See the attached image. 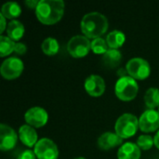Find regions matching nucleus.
Listing matches in <instances>:
<instances>
[{
    "label": "nucleus",
    "instance_id": "1",
    "mask_svg": "<svg viewBox=\"0 0 159 159\" xmlns=\"http://www.w3.org/2000/svg\"><path fill=\"white\" fill-rule=\"evenodd\" d=\"M64 13V2L62 0H40L35 8L37 20L45 25H52L59 22Z\"/></svg>",
    "mask_w": 159,
    "mask_h": 159
},
{
    "label": "nucleus",
    "instance_id": "2",
    "mask_svg": "<svg viewBox=\"0 0 159 159\" xmlns=\"http://www.w3.org/2000/svg\"><path fill=\"white\" fill-rule=\"evenodd\" d=\"M107 18L100 12H89L86 14L80 23V28L85 36L89 39L101 37L108 29Z\"/></svg>",
    "mask_w": 159,
    "mask_h": 159
},
{
    "label": "nucleus",
    "instance_id": "3",
    "mask_svg": "<svg viewBox=\"0 0 159 159\" xmlns=\"http://www.w3.org/2000/svg\"><path fill=\"white\" fill-rule=\"evenodd\" d=\"M138 83L129 75L119 77L115 86L116 97L123 102H130L134 100L138 94Z\"/></svg>",
    "mask_w": 159,
    "mask_h": 159
},
{
    "label": "nucleus",
    "instance_id": "4",
    "mask_svg": "<svg viewBox=\"0 0 159 159\" xmlns=\"http://www.w3.org/2000/svg\"><path fill=\"white\" fill-rule=\"evenodd\" d=\"M139 129V119L132 114H124L116 122V133L122 139L134 136Z\"/></svg>",
    "mask_w": 159,
    "mask_h": 159
},
{
    "label": "nucleus",
    "instance_id": "5",
    "mask_svg": "<svg viewBox=\"0 0 159 159\" xmlns=\"http://www.w3.org/2000/svg\"><path fill=\"white\" fill-rule=\"evenodd\" d=\"M126 71L135 80H144L151 73L149 62L143 58H132L126 65Z\"/></svg>",
    "mask_w": 159,
    "mask_h": 159
},
{
    "label": "nucleus",
    "instance_id": "6",
    "mask_svg": "<svg viewBox=\"0 0 159 159\" xmlns=\"http://www.w3.org/2000/svg\"><path fill=\"white\" fill-rule=\"evenodd\" d=\"M90 49L91 42L87 36L81 34L73 36L67 44V50L69 54L76 59L87 56Z\"/></svg>",
    "mask_w": 159,
    "mask_h": 159
},
{
    "label": "nucleus",
    "instance_id": "7",
    "mask_svg": "<svg viewBox=\"0 0 159 159\" xmlns=\"http://www.w3.org/2000/svg\"><path fill=\"white\" fill-rule=\"evenodd\" d=\"M34 152L38 159H58L59 149L56 143L48 138H43L37 142Z\"/></svg>",
    "mask_w": 159,
    "mask_h": 159
},
{
    "label": "nucleus",
    "instance_id": "8",
    "mask_svg": "<svg viewBox=\"0 0 159 159\" xmlns=\"http://www.w3.org/2000/svg\"><path fill=\"white\" fill-rule=\"evenodd\" d=\"M23 68L24 65L20 59L17 57H11L3 61L0 72L4 78L7 80H12L18 78L21 75Z\"/></svg>",
    "mask_w": 159,
    "mask_h": 159
},
{
    "label": "nucleus",
    "instance_id": "9",
    "mask_svg": "<svg viewBox=\"0 0 159 159\" xmlns=\"http://www.w3.org/2000/svg\"><path fill=\"white\" fill-rule=\"evenodd\" d=\"M24 119L27 125L38 129L44 127L48 123V115L42 107H32L25 113Z\"/></svg>",
    "mask_w": 159,
    "mask_h": 159
},
{
    "label": "nucleus",
    "instance_id": "10",
    "mask_svg": "<svg viewBox=\"0 0 159 159\" xmlns=\"http://www.w3.org/2000/svg\"><path fill=\"white\" fill-rule=\"evenodd\" d=\"M139 129L145 133L154 132L159 129V112L146 110L139 118Z\"/></svg>",
    "mask_w": 159,
    "mask_h": 159
},
{
    "label": "nucleus",
    "instance_id": "11",
    "mask_svg": "<svg viewBox=\"0 0 159 159\" xmlns=\"http://www.w3.org/2000/svg\"><path fill=\"white\" fill-rule=\"evenodd\" d=\"M18 135L16 131L6 124L0 125V149L3 152H7L17 144Z\"/></svg>",
    "mask_w": 159,
    "mask_h": 159
},
{
    "label": "nucleus",
    "instance_id": "12",
    "mask_svg": "<svg viewBox=\"0 0 159 159\" xmlns=\"http://www.w3.org/2000/svg\"><path fill=\"white\" fill-rule=\"evenodd\" d=\"M85 89L91 97H100L105 91V81L100 75H91L85 81Z\"/></svg>",
    "mask_w": 159,
    "mask_h": 159
},
{
    "label": "nucleus",
    "instance_id": "13",
    "mask_svg": "<svg viewBox=\"0 0 159 159\" xmlns=\"http://www.w3.org/2000/svg\"><path fill=\"white\" fill-rule=\"evenodd\" d=\"M122 143H123V139L114 132H104L98 139L99 148L104 151H108L110 149L116 148L121 145Z\"/></svg>",
    "mask_w": 159,
    "mask_h": 159
},
{
    "label": "nucleus",
    "instance_id": "14",
    "mask_svg": "<svg viewBox=\"0 0 159 159\" xmlns=\"http://www.w3.org/2000/svg\"><path fill=\"white\" fill-rule=\"evenodd\" d=\"M19 138L25 146L30 148L34 147L38 142V136L35 129L29 125H23L20 128Z\"/></svg>",
    "mask_w": 159,
    "mask_h": 159
},
{
    "label": "nucleus",
    "instance_id": "15",
    "mask_svg": "<svg viewBox=\"0 0 159 159\" xmlns=\"http://www.w3.org/2000/svg\"><path fill=\"white\" fill-rule=\"evenodd\" d=\"M118 159H140L141 149L136 143H126L118 149L117 152Z\"/></svg>",
    "mask_w": 159,
    "mask_h": 159
},
{
    "label": "nucleus",
    "instance_id": "16",
    "mask_svg": "<svg viewBox=\"0 0 159 159\" xmlns=\"http://www.w3.org/2000/svg\"><path fill=\"white\" fill-rule=\"evenodd\" d=\"M102 62L106 67L116 68L117 67L122 61V54L118 49L109 48L106 53L102 55Z\"/></svg>",
    "mask_w": 159,
    "mask_h": 159
},
{
    "label": "nucleus",
    "instance_id": "17",
    "mask_svg": "<svg viewBox=\"0 0 159 159\" xmlns=\"http://www.w3.org/2000/svg\"><path fill=\"white\" fill-rule=\"evenodd\" d=\"M7 36L10 39H12L14 42L19 41L24 34V26L20 21L17 20H13L7 24Z\"/></svg>",
    "mask_w": 159,
    "mask_h": 159
},
{
    "label": "nucleus",
    "instance_id": "18",
    "mask_svg": "<svg viewBox=\"0 0 159 159\" xmlns=\"http://www.w3.org/2000/svg\"><path fill=\"white\" fill-rule=\"evenodd\" d=\"M1 14L9 20H15L21 14V8L20 5L16 2H7L1 7Z\"/></svg>",
    "mask_w": 159,
    "mask_h": 159
},
{
    "label": "nucleus",
    "instance_id": "19",
    "mask_svg": "<svg viewBox=\"0 0 159 159\" xmlns=\"http://www.w3.org/2000/svg\"><path fill=\"white\" fill-rule=\"evenodd\" d=\"M126 41V35L123 32L119 30H115L108 34L106 37V42L109 47V48L112 49H117L123 46V44Z\"/></svg>",
    "mask_w": 159,
    "mask_h": 159
},
{
    "label": "nucleus",
    "instance_id": "20",
    "mask_svg": "<svg viewBox=\"0 0 159 159\" xmlns=\"http://www.w3.org/2000/svg\"><path fill=\"white\" fill-rule=\"evenodd\" d=\"M144 102L148 109L155 110L159 107V89L157 88H150L144 95Z\"/></svg>",
    "mask_w": 159,
    "mask_h": 159
},
{
    "label": "nucleus",
    "instance_id": "21",
    "mask_svg": "<svg viewBox=\"0 0 159 159\" xmlns=\"http://www.w3.org/2000/svg\"><path fill=\"white\" fill-rule=\"evenodd\" d=\"M41 48H42V51L46 55H48V56H54V55H56L59 52L60 45H59L58 41L55 38L48 37V38H46L43 41V43L41 45Z\"/></svg>",
    "mask_w": 159,
    "mask_h": 159
},
{
    "label": "nucleus",
    "instance_id": "22",
    "mask_svg": "<svg viewBox=\"0 0 159 159\" xmlns=\"http://www.w3.org/2000/svg\"><path fill=\"white\" fill-rule=\"evenodd\" d=\"M16 43L8 36H0V57L4 58L11 54L15 49Z\"/></svg>",
    "mask_w": 159,
    "mask_h": 159
},
{
    "label": "nucleus",
    "instance_id": "23",
    "mask_svg": "<svg viewBox=\"0 0 159 159\" xmlns=\"http://www.w3.org/2000/svg\"><path fill=\"white\" fill-rule=\"evenodd\" d=\"M108 48L109 47L107 45L106 39H103L102 37L93 39V41L91 42V50L95 54H99V55L102 54V55H103L109 49Z\"/></svg>",
    "mask_w": 159,
    "mask_h": 159
},
{
    "label": "nucleus",
    "instance_id": "24",
    "mask_svg": "<svg viewBox=\"0 0 159 159\" xmlns=\"http://www.w3.org/2000/svg\"><path fill=\"white\" fill-rule=\"evenodd\" d=\"M139 148L141 150H150L153 145H155V142L154 139L150 136V135H141L138 140H137V143H136Z\"/></svg>",
    "mask_w": 159,
    "mask_h": 159
},
{
    "label": "nucleus",
    "instance_id": "25",
    "mask_svg": "<svg viewBox=\"0 0 159 159\" xmlns=\"http://www.w3.org/2000/svg\"><path fill=\"white\" fill-rule=\"evenodd\" d=\"M17 159H36V156H35L34 151H32L30 149H27V150L22 151L18 156Z\"/></svg>",
    "mask_w": 159,
    "mask_h": 159
},
{
    "label": "nucleus",
    "instance_id": "26",
    "mask_svg": "<svg viewBox=\"0 0 159 159\" xmlns=\"http://www.w3.org/2000/svg\"><path fill=\"white\" fill-rule=\"evenodd\" d=\"M26 50H27V48H26L25 44H23V43H16L15 49H14V51H15L16 54H18V55H23V54H25Z\"/></svg>",
    "mask_w": 159,
    "mask_h": 159
},
{
    "label": "nucleus",
    "instance_id": "27",
    "mask_svg": "<svg viewBox=\"0 0 159 159\" xmlns=\"http://www.w3.org/2000/svg\"><path fill=\"white\" fill-rule=\"evenodd\" d=\"M38 4H39V1H37V0H27V1H25V5L30 8L35 9L37 7Z\"/></svg>",
    "mask_w": 159,
    "mask_h": 159
},
{
    "label": "nucleus",
    "instance_id": "28",
    "mask_svg": "<svg viewBox=\"0 0 159 159\" xmlns=\"http://www.w3.org/2000/svg\"><path fill=\"white\" fill-rule=\"evenodd\" d=\"M0 20H1V30H0V34H3L5 32V30H7L6 28L7 26V22H6V18L2 14H0Z\"/></svg>",
    "mask_w": 159,
    "mask_h": 159
},
{
    "label": "nucleus",
    "instance_id": "29",
    "mask_svg": "<svg viewBox=\"0 0 159 159\" xmlns=\"http://www.w3.org/2000/svg\"><path fill=\"white\" fill-rule=\"evenodd\" d=\"M154 142H155V145H156V147L159 149V130L157 132V134H156V136H155V138H154Z\"/></svg>",
    "mask_w": 159,
    "mask_h": 159
},
{
    "label": "nucleus",
    "instance_id": "30",
    "mask_svg": "<svg viewBox=\"0 0 159 159\" xmlns=\"http://www.w3.org/2000/svg\"><path fill=\"white\" fill-rule=\"evenodd\" d=\"M75 159H87V158H85V157H76V158H75Z\"/></svg>",
    "mask_w": 159,
    "mask_h": 159
},
{
    "label": "nucleus",
    "instance_id": "31",
    "mask_svg": "<svg viewBox=\"0 0 159 159\" xmlns=\"http://www.w3.org/2000/svg\"><path fill=\"white\" fill-rule=\"evenodd\" d=\"M158 112H159V107H158Z\"/></svg>",
    "mask_w": 159,
    "mask_h": 159
}]
</instances>
